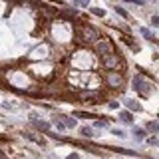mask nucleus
<instances>
[{
    "label": "nucleus",
    "mask_w": 159,
    "mask_h": 159,
    "mask_svg": "<svg viewBox=\"0 0 159 159\" xmlns=\"http://www.w3.org/2000/svg\"><path fill=\"white\" fill-rule=\"evenodd\" d=\"M115 12H118V14H121V16H123V18H127V16H129V14H127V12H125V10H123V8H119V6H118V8H115Z\"/></svg>",
    "instance_id": "14"
},
{
    "label": "nucleus",
    "mask_w": 159,
    "mask_h": 159,
    "mask_svg": "<svg viewBox=\"0 0 159 159\" xmlns=\"http://www.w3.org/2000/svg\"><path fill=\"white\" fill-rule=\"evenodd\" d=\"M133 87H135L139 94H149V90H151V86H149L147 82H143V78H139V76L133 80Z\"/></svg>",
    "instance_id": "2"
},
{
    "label": "nucleus",
    "mask_w": 159,
    "mask_h": 159,
    "mask_svg": "<svg viewBox=\"0 0 159 159\" xmlns=\"http://www.w3.org/2000/svg\"><path fill=\"white\" fill-rule=\"evenodd\" d=\"M129 2H135V4H143L145 0H129Z\"/></svg>",
    "instance_id": "18"
},
{
    "label": "nucleus",
    "mask_w": 159,
    "mask_h": 159,
    "mask_svg": "<svg viewBox=\"0 0 159 159\" xmlns=\"http://www.w3.org/2000/svg\"><path fill=\"white\" fill-rule=\"evenodd\" d=\"M74 115H76V118H86V119H91V118H94L91 114H83V111H74Z\"/></svg>",
    "instance_id": "11"
},
{
    "label": "nucleus",
    "mask_w": 159,
    "mask_h": 159,
    "mask_svg": "<svg viewBox=\"0 0 159 159\" xmlns=\"http://www.w3.org/2000/svg\"><path fill=\"white\" fill-rule=\"evenodd\" d=\"M107 83H110L111 87H119L121 86V76L119 74H110V76H107Z\"/></svg>",
    "instance_id": "6"
},
{
    "label": "nucleus",
    "mask_w": 159,
    "mask_h": 159,
    "mask_svg": "<svg viewBox=\"0 0 159 159\" xmlns=\"http://www.w3.org/2000/svg\"><path fill=\"white\" fill-rule=\"evenodd\" d=\"M119 118L123 119V121H133V115H131V114H127V111H123V114H121Z\"/></svg>",
    "instance_id": "12"
},
{
    "label": "nucleus",
    "mask_w": 159,
    "mask_h": 159,
    "mask_svg": "<svg viewBox=\"0 0 159 159\" xmlns=\"http://www.w3.org/2000/svg\"><path fill=\"white\" fill-rule=\"evenodd\" d=\"M147 131L157 133V131H159V123H157V121H151V123H147Z\"/></svg>",
    "instance_id": "8"
},
{
    "label": "nucleus",
    "mask_w": 159,
    "mask_h": 159,
    "mask_svg": "<svg viewBox=\"0 0 159 159\" xmlns=\"http://www.w3.org/2000/svg\"><path fill=\"white\" fill-rule=\"evenodd\" d=\"M151 22L155 24V26H159V16H153V18H151Z\"/></svg>",
    "instance_id": "15"
},
{
    "label": "nucleus",
    "mask_w": 159,
    "mask_h": 159,
    "mask_svg": "<svg viewBox=\"0 0 159 159\" xmlns=\"http://www.w3.org/2000/svg\"><path fill=\"white\" fill-rule=\"evenodd\" d=\"M78 4H82V6H87V4H90V0H78Z\"/></svg>",
    "instance_id": "16"
},
{
    "label": "nucleus",
    "mask_w": 159,
    "mask_h": 159,
    "mask_svg": "<svg viewBox=\"0 0 159 159\" xmlns=\"http://www.w3.org/2000/svg\"><path fill=\"white\" fill-rule=\"evenodd\" d=\"M95 54H98L99 58H106V56H110V54H114V46L106 40L98 42V44H95Z\"/></svg>",
    "instance_id": "1"
},
{
    "label": "nucleus",
    "mask_w": 159,
    "mask_h": 159,
    "mask_svg": "<svg viewBox=\"0 0 159 159\" xmlns=\"http://www.w3.org/2000/svg\"><path fill=\"white\" fill-rule=\"evenodd\" d=\"M125 106H127L129 110H133V111H139L141 110V106L137 102H133V99H125Z\"/></svg>",
    "instance_id": "7"
},
{
    "label": "nucleus",
    "mask_w": 159,
    "mask_h": 159,
    "mask_svg": "<svg viewBox=\"0 0 159 159\" xmlns=\"http://www.w3.org/2000/svg\"><path fill=\"white\" fill-rule=\"evenodd\" d=\"M91 14H94V16H103L106 12H103L102 8H91Z\"/></svg>",
    "instance_id": "13"
},
{
    "label": "nucleus",
    "mask_w": 159,
    "mask_h": 159,
    "mask_svg": "<svg viewBox=\"0 0 159 159\" xmlns=\"http://www.w3.org/2000/svg\"><path fill=\"white\" fill-rule=\"evenodd\" d=\"M80 131H82V135H86V137H94V133H95L91 127H82Z\"/></svg>",
    "instance_id": "9"
},
{
    "label": "nucleus",
    "mask_w": 159,
    "mask_h": 159,
    "mask_svg": "<svg viewBox=\"0 0 159 159\" xmlns=\"http://www.w3.org/2000/svg\"><path fill=\"white\" fill-rule=\"evenodd\" d=\"M82 36H83V40H86V42H95V40H98V30H91V28H83Z\"/></svg>",
    "instance_id": "4"
},
{
    "label": "nucleus",
    "mask_w": 159,
    "mask_h": 159,
    "mask_svg": "<svg viewBox=\"0 0 159 159\" xmlns=\"http://www.w3.org/2000/svg\"><path fill=\"white\" fill-rule=\"evenodd\" d=\"M141 34H143V36H145V38H147V40H151V42H155V36H153V34H151V32H149V30H147V28H141Z\"/></svg>",
    "instance_id": "10"
},
{
    "label": "nucleus",
    "mask_w": 159,
    "mask_h": 159,
    "mask_svg": "<svg viewBox=\"0 0 159 159\" xmlns=\"http://www.w3.org/2000/svg\"><path fill=\"white\" fill-rule=\"evenodd\" d=\"M30 121H32V125H34L36 129H40V131H48V129H50V123H48V121H42V119H38V118H32Z\"/></svg>",
    "instance_id": "5"
},
{
    "label": "nucleus",
    "mask_w": 159,
    "mask_h": 159,
    "mask_svg": "<svg viewBox=\"0 0 159 159\" xmlns=\"http://www.w3.org/2000/svg\"><path fill=\"white\" fill-rule=\"evenodd\" d=\"M68 159H80V157H78V153H70Z\"/></svg>",
    "instance_id": "17"
},
{
    "label": "nucleus",
    "mask_w": 159,
    "mask_h": 159,
    "mask_svg": "<svg viewBox=\"0 0 159 159\" xmlns=\"http://www.w3.org/2000/svg\"><path fill=\"white\" fill-rule=\"evenodd\" d=\"M103 64H106V68H110V70H118L119 68V58L115 56V54H110V56L103 58Z\"/></svg>",
    "instance_id": "3"
}]
</instances>
